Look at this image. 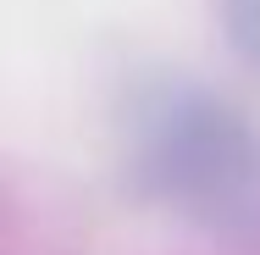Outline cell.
Returning <instances> with one entry per match:
<instances>
[{"instance_id": "6da1fadb", "label": "cell", "mask_w": 260, "mask_h": 255, "mask_svg": "<svg viewBox=\"0 0 260 255\" xmlns=\"http://www.w3.org/2000/svg\"><path fill=\"white\" fill-rule=\"evenodd\" d=\"M122 139L133 178L216 239L260 244V133L194 78H150L127 95Z\"/></svg>"}, {"instance_id": "7a4b0ae2", "label": "cell", "mask_w": 260, "mask_h": 255, "mask_svg": "<svg viewBox=\"0 0 260 255\" xmlns=\"http://www.w3.org/2000/svg\"><path fill=\"white\" fill-rule=\"evenodd\" d=\"M216 6H221V22H227L233 50L260 72V0H216Z\"/></svg>"}]
</instances>
